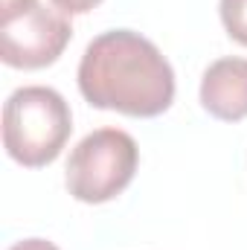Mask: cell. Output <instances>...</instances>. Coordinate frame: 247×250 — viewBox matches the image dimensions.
I'll list each match as a JSON object with an SVG mask.
<instances>
[{
    "mask_svg": "<svg viewBox=\"0 0 247 250\" xmlns=\"http://www.w3.org/2000/svg\"><path fill=\"white\" fill-rule=\"evenodd\" d=\"M201 105L221 123H242L247 117V59H218L204 70Z\"/></svg>",
    "mask_w": 247,
    "mask_h": 250,
    "instance_id": "cell-5",
    "label": "cell"
},
{
    "mask_svg": "<svg viewBox=\"0 0 247 250\" xmlns=\"http://www.w3.org/2000/svg\"><path fill=\"white\" fill-rule=\"evenodd\" d=\"M102 0H53V6L64 15H87L90 9H96Z\"/></svg>",
    "mask_w": 247,
    "mask_h": 250,
    "instance_id": "cell-7",
    "label": "cell"
},
{
    "mask_svg": "<svg viewBox=\"0 0 247 250\" xmlns=\"http://www.w3.org/2000/svg\"><path fill=\"white\" fill-rule=\"evenodd\" d=\"M9 250H62V248L53 245V242H47V239H23V242L12 245Z\"/></svg>",
    "mask_w": 247,
    "mask_h": 250,
    "instance_id": "cell-9",
    "label": "cell"
},
{
    "mask_svg": "<svg viewBox=\"0 0 247 250\" xmlns=\"http://www.w3.org/2000/svg\"><path fill=\"white\" fill-rule=\"evenodd\" d=\"M35 3H38V0H0V21H9V18L21 15L23 9L35 6Z\"/></svg>",
    "mask_w": 247,
    "mask_h": 250,
    "instance_id": "cell-8",
    "label": "cell"
},
{
    "mask_svg": "<svg viewBox=\"0 0 247 250\" xmlns=\"http://www.w3.org/2000/svg\"><path fill=\"white\" fill-rule=\"evenodd\" d=\"M140 148L123 128L90 131L67 160L64 184L67 192L82 204H108L134 181Z\"/></svg>",
    "mask_w": 247,
    "mask_h": 250,
    "instance_id": "cell-3",
    "label": "cell"
},
{
    "mask_svg": "<svg viewBox=\"0 0 247 250\" xmlns=\"http://www.w3.org/2000/svg\"><path fill=\"white\" fill-rule=\"evenodd\" d=\"M70 131V105L53 87H18L3 105V148L26 169L50 166L67 146Z\"/></svg>",
    "mask_w": 247,
    "mask_h": 250,
    "instance_id": "cell-2",
    "label": "cell"
},
{
    "mask_svg": "<svg viewBox=\"0 0 247 250\" xmlns=\"http://www.w3.org/2000/svg\"><path fill=\"white\" fill-rule=\"evenodd\" d=\"M73 38L64 12L35 3L21 15L0 21V59L15 70H41L62 59Z\"/></svg>",
    "mask_w": 247,
    "mask_h": 250,
    "instance_id": "cell-4",
    "label": "cell"
},
{
    "mask_svg": "<svg viewBox=\"0 0 247 250\" xmlns=\"http://www.w3.org/2000/svg\"><path fill=\"white\" fill-rule=\"evenodd\" d=\"M218 15H221V23H224L227 35L236 44L247 47V0H221Z\"/></svg>",
    "mask_w": 247,
    "mask_h": 250,
    "instance_id": "cell-6",
    "label": "cell"
},
{
    "mask_svg": "<svg viewBox=\"0 0 247 250\" xmlns=\"http://www.w3.org/2000/svg\"><path fill=\"white\" fill-rule=\"evenodd\" d=\"M79 90L102 111L151 120L175 102V70L166 56L131 29L96 35L79 62Z\"/></svg>",
    "mask_w": 247,
    "mask_h": 250,
    "instance_id": "cell-1",
    "label": "cell"
}]
</instances>
